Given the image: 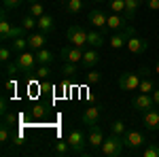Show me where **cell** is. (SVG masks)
<instances>
[{"label":"cell","instance_id":"18","mask_svg":"<svg viewBox=\"0 0 159 157\" xmlns=\"http://www.w3.org/2000/svg\"><path fill=\"white\" fill-rule=\"evenodd\" d=\"M45 43H47V34H45V32H40V30L34 32V34L30 32V36H28V49H30V51H38V49H43V47H45Z\"/></svg>","mask_w":159,"mask_h":157},{"label":"cell","instance_id":"36","mask_svg":"<svg viewBox=\"0 0 159 157\" xmlns=\"http://www.w3.org/2000/svg\"><path fill=\"white\" fill-rule=\"evenodd\" d=\"M11 55H13V49L9 47V45H4V47L0 49V62H2V64H7V62L11 60Z\"/></svg>","mask_w":159,"mask_h":157},{"label":"cell","instance_id":"26","mask_svg":"<svg viewBox=\"0 0 159 157\" xmlns=\"http://www.w3.org/2000/svg\"><path fill=\"white\" fill-rule=\"evenodd\" d=\"M21 28H24L25 32H32L34 28H38V19H36V17H32V15L28 13L24 19H21Z\"/></svg>","mask_w":159,"mask_h":157},{"label":"cell","instance_id":"2","mask_svg":"<svg viewBox=\"0 0 159 157\" xmlns=\"http://www.w3.org/2000/svg\"><path fill=\"white\" fill-rule=\"evenodd\" d=\"M142 74H144V68H140L138 72H123L119 74V87L123 91H138L140 87V81H142Z\"/></svg>","mask_w":159,"mask_h":157},{"label":"cell","instance_id":"43","mask_svg":"<svg viewBox=\"0 0 159 157\" xmlns=\"http://www.w3.org/2000/svg\"><path fill=\"white\" fill-rule=\"evenodd\" d=\"M0 113H2V115H7V100H4V98L0 100Z\"/></svg>","mask_w":159,"mask_h":157},{"label":"cell","instance_id":"46","mask_svg":"<svg viewBox=\"0 0 159 157\" xmlns=\"http://www.w3.org/2000/svg\"><path fill=\"white\" fill-rule=\"evenodd\" d=\"M93 2H104V0H93Z\"/></svg>","mask_w":159,"mask_h":157},{"label":"cell","instance_id":"16","mask_svg":"<svg viewBox=\"0 0 159 157\" xmlns=\"http://www.w3.org/2000/svg\"><path fill=\"white\" fill-rule=\"evenodd\" d=\"M98 62H100V53H98V49L87 47L85 51H83V62H81V66H83V68L91 70L93 66H98Z\"/></svg>","mask_w":159,"mask_h":157},{"label":"cell","instance_id":"24","mask_svg":"<svg viewBox=\"0 0 159 157\" xmlns=\"http://www.w3.org/2000/svg\"><path fill=\"white\" fill-rule=\"evenodd\" d=\"M64 11L72 13V15L81 13L83 11V0H64Z\"/></svg>","mask_w":159,"mask_h":157},{"label":"cell","instance_id":"40","mask_svg":"<svg viewBox=\"0 0 159 157\" xmlns=\"http://www.w3.org/2000/svg\"><path fill=\"white\" fill-rule=\"evenodd\" d=\"M148 9L151 11H159V0H148Z\"/></svg>","mask_w":159,"mask_h":157},{"label":"cell","instance_id":"42","mask_svg":"<svg viewBox=\"0 0 159 157\" xmlns=\"http://www.w3.org/2000/svg\"><path fill=\"white\" fill-rule=\"evenodd\" d=\"M153 100H155V106H159V87L153 89Z\"/></svg>","mask_w":159,"mask_h":157},{"label":"cell","instance_id":"23","mask_svg":"<svg viewBox=\"0 0 159 157\" xmlns=\"http://www.w3.org/2000/svg\"><path fill=\"white\" fill-rule=\"evenodd\" d=\"M144 68V74H142V81H140V87H138V91H142V94H153V89H155V85H153V81L148 79V68L147 66H142Z\"/></svg>","mask_w":159,"mask_h":157},{"label":"cell","instance_id":"10","mask_svg":"<svg viewBox=\"0 0 159 157\" xmlns=\"http://www.w3.org/2000/svg\"><path fill=\"white\" fill-rule=\"evenodd\" d=\"M89 24L93 25V28H98L100 32H106L108 30V15L98 7V9L89 11Z\"/></svg>","mask_w":159,"mask_h":157},{"label":"cell","instance_id":"37","mask_svg":"<svg viewBox=\"0 0 159 157\" xmlns=\"http://www.w3.org/2000/svg\"><path fill=\"white\" fill-rule=\"evenodd\" d=\"M110 9H112V13H123L125 11V0H110Z\"/></svg>","mask_w":159,"mask_h":157},{"label":"cell","instance_id":"13","mask_svg":"<svg viewBox=\"0 0 159 157\" xmlns=\"http://www.w3.org/2000/svg\"><path fill=\"white\" fill-rule=\"evenodd\" d=\"M60 55L64 58V62H74V64H81V62H83V49L72 47V45H66V47H61Z\"/></svg>","mask_w":159,"mask_h":157},{"label":"cell","instance_id":"12","mask_svg":"<svg viewBox=\"0 0 159 157\" xmlns=\"http://www.w3.org/2000/svg\"><path fill=\"white\" fill-rule=\"evenodd\" d=\"M102 142H104V130L96 123V125H91V127H89V134H87V145L91 146L93 151H98L100 146H102Z\"/></svg>","mask_w":159,"mask_h":157},{"label":"cell","instance_id":"6","mask_svg":"<svg viewBox=\"0 0 159 157\" xmlns=\"http://www.w3.org/2000/svg\"><path fill=\"white\" fill-rule=\"evenodd\" d=\"M121 138H123L125 149H129V151H138V149H142V146L147 145L144 134H142V132H136V130H127Z\"/></svg>","mask_w":159,"mask_h":157},{"label":"cell","instance_id":"15","mask_svg":"<svg viewBox=\"0 0 159 157\" xmlns=\"http://www.w3.org/2000/svg\"><path fill=\"white\" fill-rule=\"evenodd\" d=\"M127 25H129V21L125 19L123 13H110V15H108V30L119 32V30H125Z\"/></svg>","mask_w":159,"mask_h":157},{"label":"cell","instance_id":"30","mask_svg":"<svg viewBox=\"0 0 159 157\" xmlns=\"http://www.w3.org/2000/svg\"><path fill=\"white\" fill-rule=\"evenodd\" d=\"M11 138H13L11 127H9L7 123H4V125H0V142H2V145H7V142H9Z\"/></svg>","mask_w":159,"mask_h":157},{"label":"cell","instance_id":"11","mask_svg":"<svg viewBox=\"0 0 159 157\" xmlns=\"http://www.w3.org/2000/svg\"><path fill=\"white\" fill-rule=\"evenodd\" d=\"M125 49H127L129 53H134V55H144L148 51V40H144V38H140V36L134 34V36H129Z\"/></svg>","mask_w":159,"mask_h":157},{"label":"cell","instance_id":"1","mask_svg":"<svg viewBox=\"0 0 159 157\" xmlns=\"http://www.w3.org/2000/svg\"><path fill=\"white\" fill-rule=\"evenodd\" d=\"M123 149H125L123 138L117 136V134H110L108 138H104V142H102V146L98 149V153L102 157H119L123 153Z\"/></svg>","mask_w":159,"mask_h":157},{"label":"cell","instance_id":"39","mask_svg":"<svg viewBox=\"0 0 159 157\" xmlns=\"http://www.w3.org/2000/svg\"><path fill=\"white\" fill-rule=\"evenodd\" d=\"M4 70H7V74H15L17 72V70H19V66H17V62H7V64H4Z\"/></svg>","mask_w":159,"mask_h":157},{"label":"cell","instance_id":"7","mask_svg":"<svg viewBox=\"0 0 159 157\" xmlns=\"http://www.w3.org/2000/svg\"><path fill=\"white\" fill-rule=\"evenodd\" d=\"M66 140H68V145H70V149H72V155H85L87 138L83 136L81 130H70Z\"/></svg>","mask_w":159,"mask_h":157},{"label":"cell","instance_id":"14","mask_svg":"<svg viewBox=\"0 0 159 157\" xmlns=\"http://www.w3.org/2000/svg\"><path fill=\"white\" fill-rule=\"evenodd\" d=\"M100 115H102V106L100 104H93V106H87L85 113H83V117H81V121H83V125H96L100 119Z\"/></svg>","mask_w":159,"mask_h":157},{"label":"cell","instance_id":"4","mask_svg":"<svg viewBox=\"0 0 159 157\" xmlns=\"http://www.w3.org/2000/svg\"><path fill=\"white\" fill-rule=\"evenodd\" d=\"M66 40L72 47H79V49L87 47V30L83 25H70L68 32H66Z\"/></svg>","mask_w":159,"mask_h":157},{"label":"cell","instance_id":"27","mask_svg":"<svg viewBox=\"0 0 159 157\" xmlns=\"http://www.w3.org/2000/svg\"><path fill=\"white\" fill-rule=\"evenodd\" d=\"M53 153H55V155H68V153H72V149L68 145V140H61V142H55Z\"/></svg>","mask_w":159,"mask_h":157},{"label":"cell","instance_id":"45","mask_svg":"<svg viewBox=\"0 0 159 157\" xmlns=\"http://www.w3.org/2000/svg\"><path fill=\"white\" fill-rule=\"evenodd\" d=\"M28 2H40V0H28Z\"/></svg>","mask_w":159,"mask_h":157},{"label":"cell","instance_id":"33","mask_svg":"<svg viewBox=\"0 0 159 157\" xmlns=\"http://www.w3.org/2000/svg\"><path fill=\"white\" fill-rule=\"evenodd\" d=\"M30 15L32 17H40V15H45V9H43V4L40 2H30Z\"/></svg>","mask_w":159,"mask_h":157},{"label":"cell","instance_id":"38","mask_svg":"<svg viewBox=\"0 0 159 157\" xmlns=\"http://www.w3.org/2000/svg\"><path fill=\"white\" fill-rule=\"evenodd\" d=\"M32 117H34V119H43V117H45V106L34 104V106H32Z\"/></svg>","mask_w":159,"mask_h":157},{"label":"cell","instance_id":"5","mask_svg":"<svg viewBox=\"0 0 159 157\" xmlns=\"http://www.w3.org/2000/svg\"><path fill=\"white\" fill-rule=\"evenodd\" d=\"M17 66L24 74H34L36 72V53H30V51H24V53H17Z\"/></svg>","mask_w":159,"mask_h":157},{"label":"cell","instance_id":"29","mask_svg":"<svg viewBox=\"0 0 159 157\" xmlns=\"http://www.w3.org/2000/svg\"><path fill=\"white\" fill-rule=\"evenodd\" d=\"M79 66H81V64H74V62H64L61 72L66 74V76H74V74L79 72Z\"/></svg>","mask_w":159,"mask_h":157},{"label":"cell","instance_id":"17","mask_svg":"<svg viewBox=\"0 0 159 157\" xmlns=\"http://www.w3.org/2000/svg\"><path fill=\"white\" fill-rule=\"evenodd\" d=\"M142 119H144V127H147V130H153V132L159 130V106L157 109L153 106L151 110L142 113Z\"/></svg>","mask_w":159,"mask_h":157},{"label":"cell","instance_id":"35","mask_svg":"<svg viewBox=\"0 0 159 157\" xmlns=\"http://www.w3.org/2000/svg\"><path fill=\"white\" fill-rule=\"evenodd\" d=\"M142 157H159V145H148L142 151Z\"/></svg>","mask_w":159,"mask_h":157},{"label":"cell","instance_id":"3","mask_svg":"<svg viewBox=\"0 0 159 157\" xmlns=\"http://www.w3.org/2000/svg\"><path fill=\"white\" fill-rule=\"evenodd\" d=\"M24 28L21 25H13L9 24V19L4 17V11H2V17H0V40L2 43H9V40H13V38L17 36H24Z\"/></svg>","mask_w":159,"mask_h":157},{"label":"cell","instance_id":"9","mask_svg":"<svg viewBox=\"0 0 159 157\" xmlns=\"http://www.w3.org/2000/svg\"><path fill=\"white\" fill-rule=\"evenodd\" d=\"M155 106V100H153V94H142L138 91L134 98H132V109H136L138 113H147Z\"/></svg>","mask_w":159,"mask_h":157},{"label":"cell","instance_id":"22","mask_svg":"<svg viewBox=\"0 0 159 157\" xmlns=\"http://www.w3.org/2000/svg\"><path fill=\"white\" fill-rule=\"evenodd\" d=\"M9 47L13 49V53H24L25 49H28V38L25 36L13 38V40H9Z\"/></svg>","mask_w":159,"mask_h":157},{"label":"cell","instance_id":"19","mask_svg":"<svg viewBox=\"0 0 159 157\" xmlns=\"http://www.w3.org/2000/svg\"><path fill=\"white\" fill-rule=\"evenodd\" d=\"M104 43H106L104 32H98V28L96 30H87V47L100 49V47H104Z\"/></svg>","mask_w":159,"mask_h":157},{"label":"cell","instance_id":"21","mask_svg":"<svg viewBox=\"0 0 159 157\" xmlns=\"http://www.w3.org/2000/svg\"><path fill=\"white\" fill-rule=\"evenodd\" d=\"M140 4H142V0H125V11H123V15H125L127 21H132V19L136 17V13H138V9H140Z\"/></svg>","mask_w":159,"mask_h":157},{"label":"cell","instance_id":"34","mask_svg":"<svg viewBox=\"0 0 159 157\" xmlns=\"http://www.w3.org/2000/svg\"><path fill=\"white\" fill-rule=\"evenodd\" d=\"M102 81V72H98V70H89L87 72V83L89 85H96Z\"/></svg>","mask_w":159,"mask_h":157},{"label":"cell","instance_id":"28","mask_svg":"<svg viewBox=\"0 0 159 157\" xmlns=\"http://www.w3.org/2000/svg\"><path fill=\"white\" fill-rule=\"evenodd\" d=\"M127 132V127H125V121L117 119L110 123V134H117V136H123V134Z\"/></svg>","mask_w":159,"mask_h":157},{"label":"cell","instance_id":"25","mask_svg":"<svg viewBox=\"0 0 159 157\" xmlns=\"http://www.w3.org/2000/svg\"><path fill=\"white\" fill-rule=\"evenodd\" d=\"M34 53H36V62L38 64H47V66H49L51 62L55 60V58H53V53H51L49 49H38V51H34Z\"/></svg>","mask_w":159,"mask_h":157},{"label":"cell","instance_id":"20","mask_svg":"<svg viewBox=\"0 0 159 157\" xmlns=\"http://www.w3.org/2000/svg\"><path fill=\"white\" fill-rule=\"evenodd\" d=\"M38 30L45 32V34H51V32L55 30V19H53L51 15H47V13L40 15V17H38Z\"/></svg>","mask_w":159,"mask_h":157},{"label":"cell","instance_id":"44","mask_svg":"<svg viewBox=\"0 0 159 157\" xmlns=\"http://www.w3.org/2000/svg\"><path fill=\"white\" fill-rule=\"evenodd\" d=\"M155 72L159 74V62H157V64H155Z\"/></svg>","mask_w":159,"mask_h":157},{"label":"cell","instance_id":"31","mask_svg":"<svg viewBox=\"0 0 159 157\" xmlns=\"http://www.w3.org/2000/svg\"><path fill=\"white\" fill-rule=\"evenodd\" d=\"M24 2L25 0H2V7H4V11H15V9H19Z\"/></svg>","mask_w":159,"mask_h":157},{"label":"cell","instance_id":"8","mask_svg":"<svg viewBox=\"0 0 159 157\" xmlns=\"http://www.w3.org/2000/svg\"><path fill=\"white\" fill-rule=\"evenodd\" d=\"M134 34H136V28H134V25H127L125 30H119V32H115V34L110 36L108 45L115 49V51H119V49H123L125 45H127L129 36H134Z\"/></svg>","mask_w":159,"mask_h":157},{"label":"cell","instance_id":"32","mask_svg":"<svg viewBox=\"0 0 159 157\" xmlns=\"http://www.w3.org/2000/svg\"><path fill=\"white\" fill-rule=\"evenodd\" d=\"M36 79H40V81H43V79H49V74H51V70H49V66H47V64H38V68H36Z\"/></svg>","mask_w":159,"mask_h":157},{"label":"cell","instance_id":"41","mask_svg":"<svg viewBox=\"0 0 159 157\" xmlns=\"http://www.w3.org/2000/svg\"><path fill=\"white\" fill-rule=\"evenodd\" d=\"M4 87H7V91H15L17 83H15V81H7V85H4Z\"/></svg>","mask_w":159,"mask_h":157}]
</instances>
